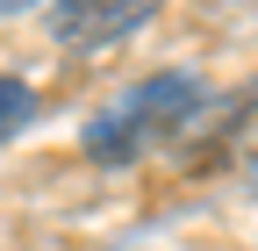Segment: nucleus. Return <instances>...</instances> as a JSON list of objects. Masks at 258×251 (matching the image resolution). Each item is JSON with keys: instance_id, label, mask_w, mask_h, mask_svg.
Returning a JSON list of instances; mask_svg holds the SVG:
<instances>
[{"instance_id": "f03ea898", "label": "nucleus", "mask_w": 258, "mask_h": 251, "mask_svg": "<svg viewBox=\"0 0 258 251\" xmlns=\"http://www.w3.org/2000/svg\"><path fill=\"white\" fill-rule=\"evenodd\" d=\"M151 15H158V0H57L50 29L64 50H101V43L129 36V29H144Z\"/></svg>"}, {"instance_id": "f257e3e1", "label": "nucleus", "mask_w": 258, "mask_h": 251, "mask_svg": "<svg viewBox=\"0 0 258 251\" xmlns=\"http://www.w3.org/2000/svg\"><path fill=\"white\" fill-rule=\"evenodd\" d=\"M208 108H215V93L194 72H158L144 86H129L122 101H108V115L86 122V151L101 165H137V158H151L158 144H172L179 130H194Z\"/></svg>"}, {"instance_id": "7ed1b4c3", "label": "nucleus", "mask_w": 258, "mask_h": 251, "mask_svg": "<svg viewBox=\"0 0 258 251\" xmlns=\"http://www.w3.org/2000/svg\"><path fill=\"white\" fill-rule=\"evenodd\" d=\"M29 122H36V93H29L22 79L0 72V144H8L15 130H29Z\"/></svg>"}, {"instance_id": "20e7f679", "label": "nucleus", "mask_w": 258, "mask_h": 251, "mask_svg": "<svg viewBox=\"0 0 258 251\" xmlns=\"http://www.w3.org/2000/svg\"><path fill=\"white\" fill-rule=\"evenodd\" d=\"M22 8H29V0H0V15H22Z\"/></svg>"}]
</instances>
